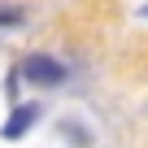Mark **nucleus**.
<instances>
[{
    "label": "nucleus",
    "instance_id": "obj_4",
    "mask_svg": "<svg viewBox=\"0 0 148 148\" xmlns=\"http://www.w3.org/2000/svg\"><path fill=\"white\" fill-rule=\"evenodd\" d=\"M144 18H148V9H144Z\"/></svg>",
    "mask_w": 148,
    "mask_h": 148
},
{
    "label": "nucleus",
    "instance_id": "obj_3",
    "mask_svg": "<svg viewBox=\"0 0 148 148\" xmlns=\"http://www.w3.org/2000/svg\"><path fill=\"white\" fill-rule=\"evenodd\" d=\"M0 26H22V9H13V5H0Z\"/></svg>",
    "mask_w": 148,
    "mask_h": 148
},
{
    "label": "nucleus",
    "instance_id": "obj_1",
    "mask_svg": "<svg viewBox=\"0 0 148 148\" xmlns=\"http://www.w3.org/2000/svg\"><path fill=\"white\" fill-rule=\"evenodd\" d=\"M18 74H22L26 83H35V87H57L65 79V65L57 57H48V52H31V57L18 61Z\"/></svg>",
    "mask_w": 148,
    "mask_h": 148
},
{
    "label": "nucleus",
    "instance_id": "obj_2",
    "mask_svg": "<svg viewBox=\"0 0 148 148\" xmlns=\"http://www.w3.org/2000/svg\"><path fill=\"white\" fill-rule=\"evenodd\" d=\"M35 122H39V105H18V109L9 113V122L0 126V135H5V139H22Z\"/></svg>",
    "mask_w": 148,
    "mask_h": 148
}]
</instances>
